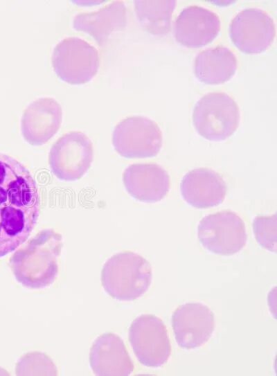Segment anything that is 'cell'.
<instances>
[{
	"mask_svg": "<svg viewBox=\"0 0 277 376\" xmlns=\"http://www.w3.org/2000/svg\"><path fill=\"white\" fill-rule=\"evenodd\" d=\"M240 112L235 99L224 92H210L195 103L193 124L206 140L222 141L231 137L240 124Z\"/></svg>",
	"mask_w": 277,
	"mask_h": 376,
	"instance_id": "cell-4",
	"label": "cell"
},
{
	"mask_svg": "<svg viewBox=\"0 0 277 376\" xmlns=\"http://www.w3.org/2000/svg\"><path fill=\"white\" fill-rule=\"evenodd\" d=\"M62 119V109L55 98H39L28 104L23 111L21 134L29 144L42 145L57 133Z\"/></svg>",
	"mask_w": 277,
	"mask_h": 376,
	"instance_id": "cell-13",
	"label": "cell"
},
{
	"mask_svg": "<svg viewBox=\"0 0 277 376\" xmlns=\"http://www.w3.org/2000/svg\"><path fill=\"white\" fill-rule=\"evenodd\" d=\"M227 187L223 177L207 168L191 170L182 178L180 192L184 201L197 208H208L222 203Z\"/></svg>",
	"mask_w": 277,
	"mask_h": 376,
	"instance_id": "cell-15",
	"label": "cell"
},
{
	"mask_svg": "<svg viewBox=\"0 0 277 376\" xmlns=\"http://www.w3.org/2000/svg\"><path fill=\"white\" fill-rule=\"evenodd\" d=\"M127 22V9L123 1L109 2L97 10L77 14L73 19V28L93 37L98 43L104 42L114 31L123 29Z\"/></svg>",
	"mask_w": 277,
	"mask_h": 376,
	"instance_id": "cell-17",
	"label": "cell"
},
{
	"mask_svg": "<svg viewBox=\"0 0 277 376\" xmlns=\"http://www.w3.org/2000/svg\"><path fill=\"white\" fill-rule=\"evenodd\" d=\"M172 326L177 344L191 350L206 343L215 329V315L200 303H186L177 307L172 316Z\"/></svg>",
	"mask_w": 277,
	"mask_h": 376,
	"instance_id": "cell-11",
	"label": "cell"
},
{
	"mask_svg": "<svg viewBox=\"0 0 277 376\" xmlns=\"http://www.w3.org/2000/svg\"><path fill=\"white\" fill-rule=\"evenodd\" d=\"M123 182L132 197L145 203L162 200L170 188L168 172L155 163L129 165L123 172Z\"/></svg>",
	"mask_w": 277,
	"mask_h": 376,
	"instance_id": "cell-14",
	"label": "cell"
},
{
	"mask_svg": "<svg viewBox=\"0 0 277 376\" xmlns=\"http://www.w3.org/2000/svg\"><path fill=\"white\" fill-rule=\"evenodd\" d=\"M129 341L138 361L151 368L164 365L171 355V344L163 321L155 315L137 316L129 328Z\"/></svg>",
	"mask_w": 277,
	"mask_h": 376,
	"instance_id": "cell-8",
	"label": "cell"
},
{
	"mask_svg": "<svg viewBox=\"0 0 277 376\" xmlns=\"http://www.w3.org/2000/svg\"><path fill=\"white\" fill-rule=\"evenodd\" d=\"M40 197L28 168L0 152V258L28 238L39 215Z\"/></svg>",
	"mask_w": 277,
	"mask_h": 376,
	"instance_id": "cell-1",
	"label": "cell"
},
{
	"mask_svg": "<svg viewBox=\"0 0 277 376\" xmlns=\"http://www.w3.org/2000/svg\"><path fill=\"white\" fill-rule=\"evenodd\" d=\"M111 141L116 152L123 157H153L162 147L163 134L159 125L152 119L131 116L115 125Z\"/></svg>",
	"mask_w": 277,
	"mask_h": 376,
	"instance_id": "cell-6",
	"label": "cell"
},
{
	"mask_svg": "<svg viewBox=\"0 0 277 376\" xmlns=\"http://www.w3.org/2000/svg\"><path fill=\"white\" fill-rule=\"evenodd\" d=\"M220 28L217 14L201 6L191 5L184 8L176 18L174 35L181 45L197 48L211 43Z\"/></svg>",
	"mask_w": 277,
	"mask_h": 376,
	"instance_id": "cell-12",
	"label": "cell"
},
{
	"mask_svg": "<svg viewBox=\"0 0 277 376\" xmlns=\"http://www.w3.org/2000/svg\"><path fill=\"white\" fill-rule=\"evenodd\" d=\"M17 375H57V369L53 360L41 352L24 355L15 367Z\"/></svg>",
	"mask_w": 277,
	"mask_h": 376,
	"instance_id": "cell-20",
	"label": "cell"
},
{
	"mask_svg": "<svg viewBox=\"0 0 277 376\" xmlns=\"http://www.w3.org/2000/svg\"><path fill=\"white\" fill-rule=\"evenodd\" d=\"M229 36L235 46L247 53H258L266 50L276 36L273 18L264 10L247 8L240 10L231 19Z\"/></svg>",
	"mask_w": 277,
	"mask_h": 376,
	"instance_id": "cell-10",
	"label": "cell"
},
{
	"mask_svg": "<svg viewBox=\"0 0 277 376\" xmlns=\"http://www.w3.org/2000/svg\"><path fill=\"white\" fill-rule=\"evenodd\" d=\"M93 159V145L83 132L71 131L61 136L51 146L48 163L59 179L74 181L90 168Z\"/></svg>",
	"mask_w": 277,
	"mask_h": 376,
	"instance_id": "cell-9",
	"label": "cell"
},
{
	"mask_svg": "<svg viewBox=\"0 0 277 376\" xmlns=\"http://www.w3.org/2000/svg\"><path fill=\"white\" fill-rule=\"evenodd\" d=\"M253 231L257 242L264 249L276 253L277 238V216L258 215L253 219Z\"/></svg>",
	"mask_w": 277,
	"mask_h": 376,
	"instance_id": "cell-21",
	"label": "cell"
},
{
	"mask_svg": "<svg viewBox=\"0 0 277 376\" xmlns=\"http://www.w3.org/2000/svg\"><path fill=\"white\" fill-rule=\"evenodd\" d=\"M176 1L143 0L134 1V10L141 26L154 35H164L171 28V19Z\"/></svg>",
	"mask_w": 277,
	"mask_h": 376,
	"instance_id": "cell-19",
	"label": "cell"
},
{
	"mask_svg": "<svg viewBox=\"0 0 277 376\" xmlns=\"http://www.w3.org/2000/svg\"><path fill=\"white\" fill-rule=\"evenodd\" d=\"M197 238L206 250L220 256L239 252L247 240L242 219L226 210L204 217L197 226Z\"/></svg>",
	"mask_w": 277,
	"mask_h": 376,
	"instance_id": "cell-7",
	"label": "cell"
},
{
	"mask_svg": "<svg viewBox=\"0 0 277 376\" xmlns=\"http://www.w3.org/2000/svg\"><path fill=\"white\" fill-rule=\"evenodd\" d=\"M89 364L99 376L129 375L134 369L123 339L114 333H105L93 341L89 351Z\"/></svg>",
	"mask_w": 277,
	"mask_h": 376,
	"instance_id": "cell-16",
	"label": "cell"
},
{
	"mask_svg": "<svg viewBox=\"0 0 277 376\" xmlns=\"http://www.w3.org/2000/svg\"><path fill=\"white\" fill-rule=\"evenodd\" d=\"M51 62L60 79L71 84H80L97 73L100 55L94 46L82 38L71 36L55 44Z\"/></svg>",
	"mask_w": 277,
	"mask_h": 376,
	"instance_id": "cell-5",
	"label": "cell"
},
{
	"mask_svg": "<svg viewBox=\"0 0 277 376\" xmlns=\"http://www.w3.org/2000/svg\"><path fill=\"white\" fill-rule=\"evenodd\" d=\"M238 67L235 54L223 46L208 48L196 55L194 73L202 82L217 84L225 82L234 75Z\"/></svg>",
	"mask_w": 277,
	"mask_h": 376,
	"instance_id": "cell-18",
	"label": "cell"
},
{
	"mask_svg": "<svg viewBox=\"0 0 277 376\" xmlns=\"http://www.w3.org/2000/svg\"><path fill=\"white\" fill-rule=\"evenodd\" d=\"M62 246V236L55 230L39 231L10 259V267L16 280L30 289H42L51 285L58 274Z\"/></svg>",
	"mask_w": 277,
	"mask_h": 376,
	"instance_id": "cell-2",
	"label": "cell"
},
{
	"mask_svg": "<svg viewBox=\"0 0 277 376\" xmlns=\"http://www.w3.org/2000/svg\"><path fill=\"white\" fill-rule=\"evenodd\" d=\"M152 279L150 263L140 254L130 251L111 256L101 271L104 290L120 301H134L143 296L151 285Z\"/></svg>",
	"mask_w": 277,
	"mask_h": 376,
	"instance_id": "cell-3",
	"label": "cell"
}]
</instances>
